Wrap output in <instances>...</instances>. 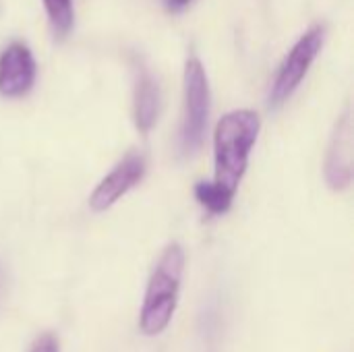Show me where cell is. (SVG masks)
I'll list each match as a JSON object with an SVG mask.
<instances>
[{
    "instance_id": "5",
    "label": "cell",
    "mask_w": 354,
    "mask_h": 352,
    "mask_svg": "<svg viewBox=\"0 0 354 352\" xmlns=\"http://www.w3.org/2000/svg\"><path fill=\"white\" fill-rule=\"evenodd\" d=\"M147 170V162L143 154L131 151L127 154L93 189L89 197V207L93 212L110 210L120 197H124L133 187H137Z\"/></svg>"
},
{
    "instance_id": "10",
    "label": "cell",
    "mask_w": 354,
    "mask_h": 352,
    "mask_svg": "<svg viewBox=\"0 0 354 352\" xmlns=\"http://www.w3.org/2000/svg\"><path fill=\"white\" fill-rule=\"evenodd\" d=\"M44 8L48 12L50 25L58 37H64L73 29L75 10L71 0H44Z\"/></svg>"
},
{
    "instance_id": "8",
    "label": "cell",
    "mask_w": 354,
    "mask_h": 352,
    "mask_svg": "<svg viewBox=\"0 0 354 352\" xmlns=\"http://www.w3.org/2000/svg\"><path fill=\"white\" fill-rule=\"evenodd\" d=\"M160 106H162L160 85L153 79V75L145 66H141L137 71L135 93H133V116L139 133L145 135L153 129L160 116Z\"/></svg>"
},
{
    "instance_id": "9",
    "label": "cell",
    "mask_w": 354,
    "mask_h": 352,
    "mask_svg": "<svg viewBox=\"0 0 354 352\" xmlns=\"http://www.w3.org/2000/svg\"><path fill=\"white\" fill-rule=\"evenodd\" d=\"M195 197L209 214H216V216L226 214L232 207V201H234V195L220 189L214 180L212 183H207V180L197 183L195 185Z\"/></svg>"
},
{
    "instance_id": "1",
    "label": "cell",
    "mask_w": 354,
    "mask_h": 352,
    "mask_svg": "<svg viewBox=\"0 0 354 352\" xmlns=\"http://www.w3.org/2000/svg\"><path fill=\"white\" fill-rule=\"evenodd\" d=\"M261 129L259 114L253 110H232L220 118L214 131V183L230 195H236L247 172L251 151Z\"/></svg>"
},
{
    "instance_id": "12",
    "label": "cell",
    "mask_w": 354,
    "mask_h": 352,
    "mask_svg": "<svg viewBox=\"0 0 354 352\" xmlns=\"http://www.w3.org/2000/svg\"><path fill=\"white\" fill-rule=\"evenodd\" d=\"M191 2H193V0H164V6H166L168 10H172V12H180V10H185Z\"/></svg>"
},
{
    "instance_id": "4",
    "label": "cell",
    "mask_w": 354,
    "mask_h": 352,
    "mask_svg": "<svg viewBox=\"0 0 354 352\" xmlns=\"http://www.w3.org/2000/svg\"><path fill=\"white\" fill-rule=\"evenodd\" d=\"M324 39H326V29L322 25H313L290 48V52L286 54L284 62L280 64V68L274 77L272 89H270V106L272 108H280L282 104H286L292 98V93L301 87L311 64L315 62V58L319 56V52L324 48Z\"/></svg>"
},
{
    "instance_id": "11",
    "label": "cell",
    "mask_w": 354,
    "mask_h": 352,
    "mask_svg": "<svg viewBox=\"0 0 354 352\" xmlns=\"http://www.w3.org/2000/svg\"><path fill=\"white\" fill-rule=\"evenodd\" d=\"M29 352H60V344H58V338L50 332L37 336L31 344Z\"/></svg>"
},
{
    "instance_id": "2",
    "label": "cell",
    "mask_w": 354,
    "mask_h": 352,
    "mask_svg": "<svg viewBox=\"0 0 354 352\" xmlns=\"http://www.w3.org/2000/svg\"><path fill=\"white\" fill-rule=\"evenodd\" d=\"M183 272H185V251L178 243H172L160 255L151 272V278L147 282L141 322H139L143 334L158 336L168 328L178 303Z\"/></svg>"
},
{
    "instance_id": "7",
    "label": "cell",
    "mask_w": 354,
    "mask_h": 352,
    "mask_svg": "<svg viewBox=\"0 0 354 352\" xmlns=\"http://www.w3.org/2000/svg\"><path fill=\"white\" fill-rule=\"evenodd\" d=\"M35 58L23 44H10L0 54V95L23 98L35 83Z\"/></svg>"
},
{
    "instance_id": "6",
    "label": "cell",
    "mask_w": 354,
    "mask_h": 352,
    "mask_svg": "<svg viewBox=\"0 0 354 352\" xmlns=\"http://www.w3.org/2000/svg\"><path fill=\"white\" fill-rule=\"evenodd\" d=\"M326 183L332 191H342L353 180V112L346 108L336 120L328 154H326Z\"/></svg>"
},
{
    "instance_id": "3",
    "label": "cell",
    "mask_w": 354,
    "mask_h": 352,
    "mask_svg": "<svg viewBox=\"0 0 354 352\" xmlns=\"http://www.w3.org/2000/svg\"><path fill=\"white\" fill-rule=\"evenodd\" d=\"M185 106L183 120L178 131V149L183 158H191L199 151L207 122H209V81L203 62L197 56H191L185 64Z\"/></svg>"
}]
</instances>
